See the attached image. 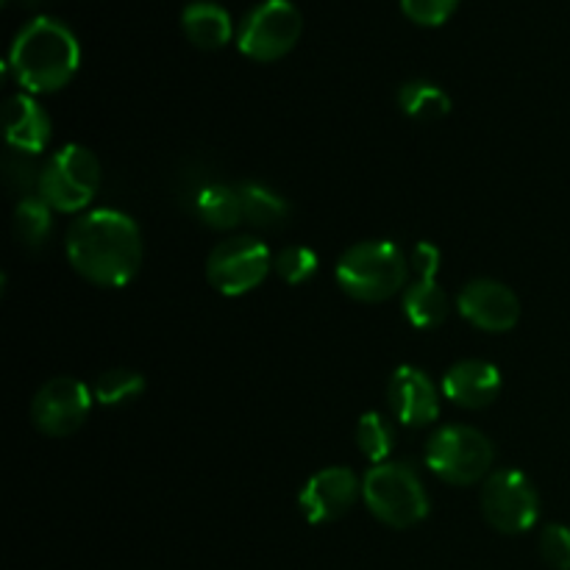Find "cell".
<instances>
[{
    "label": "cell",
    "mask_w": 570,
    "mask_h": 570,
    "mask_svg": "<svg viewBox=\"0 0 570 570\" xmlns=\"http://www.w3.org/2000/svg\"><path fill=\"white\" fill-rule=\"evenodd\" d=\"M67 259L72 271L98 287L120 289L142 267V234L128 215L95 209L67 232Z\"/></svg>",
    "instance_id": "cell-1"
},
{
    "label": "cell",
    "mask_w": 570,
    "mask_h": 570,
    "mask_svg": "<svg viewBox=\"0 0 570 570\" xmlns=\"http://www.w3.org/2000/svg\"><path fill=\"white\" fill-rule=\"evenodd\" d=\"M81 65L78 39L65 22L37 17L20 28L9 53V67L17 83L33 95L59 92L72 81Z\"/></svg>",
    "instance_id": "cell-2"
},
{
    "label": "cell",
    "mask_w": 570,
    "mask_h": 570,
    "mask_svg": "<svg viewBox=\"0 0 570 570\" xmlns=\"http://www.w3.org/2000/svg\"><path fill=\"white\" fill-rule=\"evenodd\" d=\"M410 265L390 239H371L345 250L337 262V282L345 295L362 304H382L404 289Z\"/></svg>",
    "instance_id": "cell-3"
},
{
    "label": "cell",
    "mask_w": 570,
    "mask_h": 570,
    "mask_svg": "<svg viewBox=\"0 0 570 570\" xmlns=\"http://www.w3.org/2000/svg\"><path fill=\"white\" fill-rule=\"evenodd\" d=\"M362 499L384 527L410 529L429 515V495L421 479L399 462L373 465L362 479Z\"/></svg>",
    "instance_id": "cell-4"
},
{
    "label": "cell",
    "mask_w": 570,
    "mask_h": 570,
    "mask_svg": "<svg viewBox=\"0 0 570 570\" xmlns=\"http://www.w3.org/2000/svg\"><path fill=\"white\" fill-rule=\"evenodd\" d=\"M100 161L83 145H67L39 173V198L53 212H81L98 195Z\"/></svg>",
    "instance_id": "cell-5"
},
{
    "label": "cell",
    "mask_w": 570,
    "mask_h": 570,
    "mask_svg": "<svg viewBox=\"0 0 570 570\" xmlns=\"http://www.w3.org/2000/svg\"><path fill=\"white\" fill-rule=\"evenodd\" d=\"M493 443L479 429L445 426L426 445V465L443 482L465 488L488 476L493 465Z\"/></svg>",
    "instance_id": "cell-6"
},
{
    "label": "cell",
    "mask_w": 570,
    "mask_h": 570,
    "mask_svg": "<svg viewBox=\"0 0 570 570\" xmlns=\"http://www.w3.org/2000/svg\"><path fill=\"white\" fill-rule=\"evenodd\" d=\"M304 20L289 0H265L243 20L239 53L254 61H278L298 45Z\"/></svg>",
    "instance_id": "cell-7"
},
{
    "label": "cell",
    "mask_w": 570,
    "mask_h": 570,
    "mask_svg": "<svg viewBox=\"0 0 570 570\" xmlns=\"http://www.w3.org/2000/svg\"><path fill=\"white\" fill-rule=\"evenodd\" d=\"M273 259L265 243L256 237L223 239L206 259V278L212 287L228 298L250 293L259 287L271 273Z\"/></svg>",
    "instance_id": "cell-8"
},
{
    "label": "cell",
    "mask_w": 570,
    "mask_h": 570,
    "mask_svg": "<svg viewBox=\"0 0 570 570\" xmlns=\"http://www.w3.org/2000/svg\"><path fill=\"white\" fill-rule=\"evenodd\" d=\"M482 512L495 532L523 534L538 523V490L521 471H495L482 488Z\"/></svg>",
    "instance_id": "cell-9"
},
{
    "label": "cell",
    "mask_w": 570,
    "mask_h": 570,
    "mask_svg": "<svg viewBox=\"0 0 570 570\" xmlns=\"http://www.w3.org/2000/svg\"><path fill=\"white\" fill-rule=\"evenodd\" d=\"M92 410V395L78 379L56 376L37 390L31 401V421L48 438L78 432Z\"/></svg>",
    "instance_id": "cell-10"
},
{
    "label": "cell",
    "mask_w": 570,
    "mask_h": 570,
    "mask_svg": "<svg viewBox=\"0 0 570 570\" xmlns=\"http://www.w3.org/2000/svg\"><path fill=\"white\" fill-rule=\"evenodd\" d=\"M456 309L471 326L490 334L510 332L521 321L518 295L507 284L493 282V278H476V282L465 284L456 298Z\"/></svg>",
    "instance_id": "cell-11"
},
{
    "label": "cell",
    "mask_w": 570,
    "mask_h": 570,
    "mask_svg": "<svg viewBox=\"0 0 570 570\" xmlns=\"http://www.w3.org/2000/svg\"><path fill=\"white\" fill-rule=\"evenodd\" d=\"M362 484L351 468H326L301 490L298 507L309 523H334L360 499Z\"/></svg>",
    "instance_id": "cell-12"
},
{
    "label": "cell",
    "mask_w": 570,
    "mask_h": 570,
    "mask_svg": "<svg viewBox=\"0 0 570 570\" xmlns=\"http://www.w3.org/2000/svg\"><path fill=\"white\" fill-rule=\"evenodd\" d=\"M387 401L401 426H429L440 417V393L421 367L401 365L390 379Z\"/></svg>",
    "instance_id": "cell-13"
},
{
    "label": "cell",
    "mask_w": 570,
    "mask_h": 570,
    "mask_svg": "<svg viewBox=\"0 0 570 570\" xmlns=\"http://www.w3.org/2000/svg\"><path fill=\"white\" fill-rule=\"evenodd\" d=\"M501 393L499 367L484 360H462L443 376V395L462 410H484Z\"/></svg>",
    "instance_id": "cell-14"
},
{
    "label": "cell",
    "mask_w": 570,
    "mask_h": 570,
    "mask_svg": "<svg viewBox=\"0 0 570 570\" xmlns=\"http://www.w3.org/2000/svg\"><path fill=\"white\" fill-rule=\"evenodd\" d=\"M6 142L17 154L37 156L50 142V117L31 95H14L3 109Z\"/></svg>",
    "instance_id": "cell-15"
},
{
    "label": "cell",
    "mask_w": 570,
    "mask_h": 570,
    "mask_svg": "<svg viewBox=\"0 0 570 570\" xmlns=\"http://www.w3.org/2000/svg\"><path fill=\"white\" fill-rule=\"evenodd\" d=\"M181 28L189 42L200 50L223 48V45H228V39L234 33L228 11L223 6L209 3V0L189 3L181 14Z\"/></svg>",
    "instance_id": "cell-16"
},
{
    "label": "cell",
    "mask_w": 570,
    "mask_h": 570,
    "mask_svg": "<svg viewBox=\"0 0 570 570\" xmlns=\"http://www.w3.org/2000/svg\"><path fill=\"white\" fill-rule=\"evenodd\" d=\"M195 212H198L200 223L215 232H232L245 220L239 189L228 187V184H206L195 195Z\"/></svg>",
    "instance_id": "cell-17"
},
{
    "label": "cell",
    "mask_w": 570,
    "mask_h": 570,
    "mask_svg": "<svg viewBox=\"0 0 570 570\" xmlns=\"http://www.w3.org/2000/svg\"><path fill=\"white\" fill-rule=\"evenodd\" d=\"M404 315L415 328H438L449 317V295L434 278H417L404 289Z\"/></svg>",
    "instance_id": "cell-18"
},
{
    "label": "cell",
    "mask_w": 570,
    "mask_h": 570,
    "mask_svg": "<svg viewBox=\"0 0 570 570\" xmlns=\"http://www.w3.org/2000/svg\"><path fill=\"white\" fill-rule=\"evenodd\" d=\"M239 198H243V215L256 228H278L287 223L289 204L278 193H273L265 184H239Z\"/></svg>",
    "instance_id": "cell-19"
},
{
    "label": "cell",
    "mask_w": 570,
    "mask_h": 570,
    "mask_svg": "<svg viewBox=\"0 0 570 570\" xmlns=\"http://www.w3.org/2000/svg\"><path fill=\"white\" fill-rule=\"evenodd\" d=\"M50 206L45 204L39 195H28L17 204L14 209V237L22 248L39 250L50 237V228H53V215H50Z\"/></svg>",
    "instance_id": "cell-20"
},
{
    "label": "cell",
    "mask_w": 570,
    "mask_h": 570,
    "mask_svg": "<svg viewBox=\"0 0 570 570\" xmlns=\"http://www.w3.org/2000/svg\"><path fill=\"white\" fill-rule=\"evenodd\" d=\"M399 106L406 117L421 122L443 120L451 111V98L429 81H410L399 89Z\"/></svg>",
    "instance_id": "cell-21"
},
{
    "label": "cell",
    "mask_w": 570,
    "mask_h": 570,
    "mask_svg": "<svg viewBox=\"0 0 570 570\" xmlns=\"http://www.w3.org/2000/svg\"><path fill=\"white\" fill-rule=\"evenodd\" d=\"M142 393H145L142 373L126 371V367H115V371L100 373L98 382H95V390H92V395L104 406L131 404V401L142 399Z\"/></svg>",
    "instance_id": "cell-22"
},
{
    "label": "cell",
    "mask_w": 570,
    "mask_h": 570,
    "mask_svg": "<svg viewBox=\"0 0 570 570\" xmlns=\"http://www.w3.org/2000/svg\"><path fill=\"white\" fill-rule=\"evenodd\" d=\"M393 443H395L393 426H390L379 412H367V415H362L360 426H356V445H360V451L365 454V460L376 462V465H384V460H387L390 451H393Z\"/></svg>",
    "instance_id": "cell-23"
},
{
    "label": "cell",
    "mask_w": 570,
    "mask_h": 570,
    "mask_svg": "<svg viewBox=\"0 0 570 570\" xmlns=\"http://www.w3.org/2000/svg\"><path fill=\"white\" fill-rule=\"evenodd\" d=\"M273 267L282 276V282L298 287V284H306L317 273V254L309 248H301V245H293V248H284L276 256Z\"/></svg>",
    "instance_id": "cell-24"
},
{
    "label": "cell",
    "mask_w": 570,
    "mask_h": 570,
    "mask_svg": "<svg viewBox=\"0 0 570 570\" xmlns=\"http://www.w3.org/2000/svg\"><path fill=\"white\" fill-rule=\"evenodd\" d=\"M540 554L549 568L570 570V529L562 523L546 527L540 534Z\"/></svg>",
    "instance_id": "cell-25"
},
{
    "label": "cell",
    "mask_w": 570,
    "mask_h": 570,
    "mask_svg": "<svg viewBox=\"0 0 570 570\" xmlns=\"http://www.w3.org/2000/svg\"><path fill=\"white\" fill-rule=\"evenodd\" d=\"M460 0H401V9L417 26H443L451 14L456 11Z\"/></svg>",
    "instance_id": "cell-26"
},
{
    "label": "cell",
    "mask_w": 570,
    "mask_h": 570,
    "mask_svg": "<svg viewBox=\"0 0 570 570\" xmlns=\"http://www.w3.org/2000/svg\"><path fill=\"white\" fill-rule=\"evenodd\" d=\"M3 173H6V184H9V189L22 193V198H28V189L39 187V173L42 170L33 167V156L9 150V156H6L3 161Z\"/></svg>",
    "instance_id": "cell-27"
},
{
    "label": "cell",
    "mask_w": 570,
    "mask_h": 570,
    "mask_svg": "<svg viewBox=\"0 0 570 570\" xmlns=\"http://www.w3.org/2000/svg\"><path fill=\"white\" fill-rule=\"evenodd\" d=\"M440 262H443V256H440V248L432 243H417L415 250H412V271L417 273V278H434L440 273Z\"/></svg>",
    "instance_id": "cell-28"
},
{
    "label": "cell",
    "mask_w": 570,
    "mask_h": 570,
    "mask_svg": "<svg viewBox=\"0 0 570 570\" xmlns=\"http://www.w3.org/2000/svg\"><path fill=\"white\" fill-rule=\"evenodd\" d=\"M3 3H9V0H3Z\"/></svg>",
    "instance_id": "cell-29"
}]
</instances>
